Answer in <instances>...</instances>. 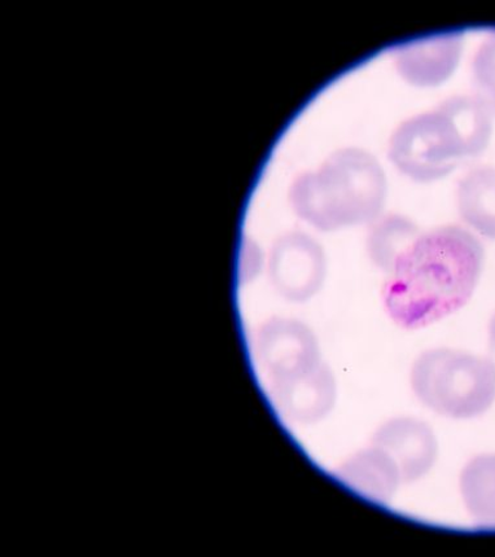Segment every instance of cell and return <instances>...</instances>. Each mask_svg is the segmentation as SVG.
<instances>
[{"mask_svg": "<svg viewBox=\"0 0 495 557\" xmlns=\"http://www.w3.org/2000/svg\"><path fill=\"white\" fill-rule=\"evenodd\" d=\"M327 276V257L320 243L304 233L276 242L270 258V277L289 301L305 302L320 292Z\"/></svg>", "mask_w": 495, "mask_h": 557, "instance_id": "cell-5", "label": "cell"}, {"mask_svg": "<svg viewBox=\"0 0 495 557\" xmlns=\"http://www.w3.org/2000/svg\"><path fill=\"white\" fill-rule=\"evenodd\" d=\"M257 355L271 384L301 376L323 362L314 332L294 319H273L263 324L257 338Z\"/></svg>", "mask_w": 495, "mask_h": 557, "instance_id": "cell-6", "label": "cell"}, {"mask_svg": "<svg viewBox=\"0 0 495 557\" xmlns=\"http://www.w3.org/2000/svg\"><path fill=\"white\" fill-rule=\"evenodd\" d=\"M490 332L492 348L495 350V317L493 318V321L491 323Z\"/></svg>", "mask_w": 495, "mask_h": 557, "instance_id": "cell-15", "label": "cell"}, {"mask_svg": "<svg viewBox=\"0 0 495 557\" xmlns=\"http://www.w3.org/2000/svg\"><path fill=\"white\" fill-rule=\"evenodd\" d=\"M372 445L389 455L406 484L429 474L438 455L435 432L425 421L410 417L385 421L372 437Z\"/></svg>", "mask_w": 495, "mask_h": 557, "instance_id": "cell-7", "label": "cell"}, {"mask_svg": "<svg viewBox=\"0 0 495 557\" xmlns=\"http://www.w3.org/2000/svg\"><path fill=\"white\" fill-rule=\"evenodd\" d=\"M422 234L408 216L391 214L378 219L370 230L366 248L375 267L388 274L399 256Z\"/></svg>", "mask_w": 495, "mask_h": 557, "instance_id": "cell-13", "label": "cell"}, {"mask_svg": "<svg viewBox=\"0 0 495 557\" xmlns=\"http://www.w3.org/2000/svg\"><path fill=\"white\" fill-rule=\"evenodd\" d=\"M271 385L277 409L294 423L315 424L336 405V379L324 362L301 376Z\"/></svg>", "mask_w": 495, "mask_h": 557, "instance_id": "cell-9", "label": "cell"}, {"mask_svg": "<svg viewBox=\"0 0 495 557\" xmlns=\"http://www.w3.org/2000/svg\"><path fill=\"white\" fill-rule=\"evenodd\" d=\"M492 111L483 99L453 97L436 110L413 115L392 134L388 156L399 172L429 183L449 175L466 159L490 145Z\"/></svg>", "mask_w": 495, "mask_h": 557, "instance_id": "cell-2", "label": "cell"}, {"mask_svg": "<svg viewBox=\"0 0 495 557\" xmlns=\"http://www.w3.org/2000/svg\"><path fill=\"white\" fill-rule=\"evenodd\" d=\"M388 183L384 169L364 149H338L315 172L297 178L290 201L302 220L321 231L375 222L384 208Z\"/></svg>", "mask_w": 495, "mask_h": 557, "instance_id": "cell-3", "label": "cell"}, {"mask_svg": "<svg viewBox=\"0 0 495 557\" xmlns=\"http://www.w3.org/2000/svg\"><path fill=\"white\" fill-rule=\"evenodd\" d=\"M463 50V36L446 32L410 40L396 47V70L406 83L419 87L437 86L457 70Z\"/></svg>", "mask_w": 495, "mask_h": 557, "instance_id": "cell-8", "label": "cell"}, {"mask_svg": "<svg viewBox=\"0 0 495 557\" xmlns=\"http://www.w3.org/2000/svg\"><path fill=\"white\" fill-rule=\"evenodd\" d=\"M460 494L477 525L495 529V455H480L465 467Z\"/></svg>", "mask_w": 495, "mask_h": 557, "instance_id": "cell-12", "label": "cell"}, {"mask_svg": "<svg viewBox=\"0 0 495 557\" xmlns=\"http://www.w3.org/2000/svg\"><path fill=\"white\" fill-rule=\"evenodd\" d=\"M413 394L432 411L451 419L483 416L495 400V364L490 358L438 348L412 364Z\"/></svg>", "mask_w": 495, "mask_h": 557, "instance_id": "cell-4", "label": "cell"}, {"mask_svg": "<svg viewBox=\"0 0 495 557\" xmlns=\"http://www.w3.org/2000/svg\"><path fill=\"white\" fill-rule=\"evenodd\" d=\"M485 251L459 226L420 234L399 256L383 287L384 309L405 330H419L462 309L483 273Z\"/></svg>", "mask_w": 495, "mask_h": 557, "instance_id": "cell-1", "label": "cell"}, {"mask_svg": "<svg viewBox=\"0 0 495 557\" xmlns=\"http://www.w3.org/2000/svg\"><path fill=\"white\" fill-rule=\"evenodd\" d=\"M472 67L479 97L495 113V32L479 47Z\"/></svg>", "mask_w": 495, "mask_h": 557, "instance_id": "cell-14", "label": "cell"}, {"mask_svg": "<svg viewBox=\"0 0 495 557\" xmlns=\"http://www.w3.org/2000/svg\"><path fill=\"white\" fill-rule=\"evenodd\" d=\"M334 473L352 493L379 505L388 503L403 482L395 461L375 445L352 455Z\"/></svg>", "mask_w": 495, "mask_h": 557, "instance_id": "cell-10", "label": "cell"}, {"mask_svg": "<svg viewBox=\"0 0 495 557\" xmlns=\"http://www.w3.org/2000/svg\"><path fill=\"white\" fill-rule=\"evenodd\" d=\"M457 207L468 226L495 240V168L474 169L459 181Z\"/></svg>", "mask_w": 495, "mask_h": 557, "instance_id": "cell-11", "label": "cell"}]
</instances>
